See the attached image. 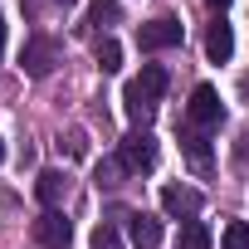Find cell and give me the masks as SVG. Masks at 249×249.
Listing matches in <instances>:
<instances>
[{"mask_svg": "<svg viewBox=\"0 0 249 249\" xmlns=\"http://www.w3.org/2000/svg\"><path fill=\"white\" fill-rule=\"evenodd\" d=\"M59 147H64V152H69V157H83V152H88V137H83V132H78V127H73V132H69V137H64V142H59Z\"/></svg>", "mask_w": 249, "mask_h": 249, "instance_id": "obj_19", "label": "cell"}, {"mask_svg": "<svg viewBox=\"0 0 249 249\" xmlns=\"http://www.w3.org/2000/svg\"><path fill=\"white\" fill-rule=\"evenodd\" d=\"M122 176H127V166H122V157H107V161H98V186H117Z\"/></svg>", "mask_w": 249, "mask_h": 249, "instance_id": "obj_17", "label": "cell"}, {"mask_svg": "<svg viewBox=\"0 0 249 249\" xmlns=\"http://www.w3.org/2000/svg\"><path fill=\"white\" fill-rule=\"evenodd\" d=\"M49 69H54V44L49 39H30L25 44V73L30 78H44Z\"/></svg>", "mask_w": 249, "mask_h": 249, "instance_id": "obj_9", "label": "cell"}, {"mask_svg": "<svg viewBox=\"0 0 249 249\" xmlns=\"http://www.w3.org/2000/svg\"><path fill=\"white\" fill-rule=\"evenodd\" d=\"M98 69H103V73H117V69H122V44H117V39H103V44H98Z\"/></svg>", "mask_w": 249, "mask_h": 249, "instance_id": "obj_16", "label": "cell"}, {"mask_svg": "<svg viewBox=\"0 0 249 249\" xmlns=\"http://www.w3.org/2000/svg\"><path fill=\"white\" fill-rule=\"evenodd\" d=\"M117 157H122L127 171H152V166H157V137H152L147 127H142V132H127L122 147H117Z\"/></svg>", "mask_w": 249, "mask_h": 249, "instance_id": "obj_1", "label": "cell"}, {"mask_svg": "<svg viewBox=\"0 0 249 249\" xmlns=\"http://www.w3.org/2000/svg\"><path fill=\"white\" fill-rule=\"evenodd\" d=\"M181 20H152V25H142L137 30V44L147 49V54H157V49H171V44H181Z\"/></svg>", "mask_w": 249, "mask_h": 249, "instance_id": "obj_4", "label": "cell"}, {"mask_svg": "<svg viewBox=\"0 0 249 249\" xmlns=\"http://www.w3.org/2000/svg\"><path fill=\"white\" fill-rule=\"evenodd\" d=\"M205 5H210V10H230V0H205Z\"/></svg>", "mask_w": 249, "mask_h": 249, "instance_id": "obj_20", "label": "cell"}, {"mask_svg": "<svg viewBox=\"0 0 249 249\" xmlns=\"http://www.w3.org/2000/svg\"><path fill=\"white\" fill-rule=\"evenodd\" d=\"M181 152H186V161H191L196 171L210 166V142H205V132H181Z\"/></svg>", "mask_w": 249, "mask_h": 249, "instance_id": "obj_11", "label": "cell"}, {"mask_svg": "<svg viewBox=\"0 0 249 249\" xmlns=\"http://www.w3.org/2000/svg\"><path fill=\"white\" fill-rule=\"evenodd\" d=\"M0 161H5V142H0Z\"/></svg>", "mask_w": 249, "mask_h": 249, "instance_id": "obj_22", "label": "cell"}, {"mask_svg": "<svg viewBox=\"0 0 249 249\" xmlns=\"http://www.w3.org/2000/svg\"><path fill=\"white\" fill-rule=\"evenodd\" d=\"M59 5H73V0H59Z\"/></svg>", "mask_w": 249, "mask_h": 249, "instance_id": "obj_23", "label": "cell"}, {"mask_svg": "<svg viewBox=\"0 0 249 249\" xmlns=\"http://www.w3.org/2000/svg\"><path fill=\"white\" fill-rule=\"evenodd\" d=\"M0 59H5V20H0Z\"/></svg>", "mask_w": 249, "mask_h": 249, "instance_id": "obj_21", "label": "cell"}, {"mask_svg": "<svg viewBox=\"0 0 249 249\" xmlns=\"http://www.w3.org/2000/svg\"><path fill=\"white\" fill-rule=\"evenodd\" d=\"M137 88H142L152 103H161V93H166V69H161V64H142V78H137Z\"/></svg>", "mask_w": 249, "mask_h": 249, "instance_id": "obj_13", "label": "cell"}, {"mask_svg": "<svg viewBox=\"0 0 249 249\" xmlns=\"http://www.w3.org/2000/svg\"><path fill=\"white\" fill-rule=\"evenodd\" d=\"M127 234H132L137 249H157L161 244V220L147 215V210H137V215H127Z\"/></svg>", "mask_w": 249, "mask_h": 249, "instance_id": "obj_6", "label": "cell"}, {"mask_svg": "<svg viewBox=\"0 0 249 249\" xmlns=\"http://www.w3.org/2000/svg\"><path fill=\"white\" fill-rule=\"evenodd\" d=\"M210 244H215V234H210V225H200V220H186L181 234H176V249H210Z\"/></svg>", "mask_w": 249, "mask_h": 249, "instance_id": "obj_12", "label": "cell"}, {"mask_svg": "<svg viewBox=\"0 0 249 249\" xmlns=\"http://www.w3.org/2000/svg\"><path fill=\"white\" fill-rule=\"evenodd\" d=\"M191 122H196V127H215V122L225 117V103H220V93L210 88V83H200L196 93H191Z\"/></svg>", "mask_w": 249, "mask_h": 249, "instance_id": "obj_3", "label": "cell"}, {"mask_svg": "<svg viewBox=\"0 0 249 249\" xmlns=\"http://www.w3.org/2000/svg\"><path fill=\"white\" fill-rule=\"evenodd\" d=\"M161 210L176 215V220H196V210H200V191H191V186H166V191H161Z\"/></svg>", "mask_w": 249, "mask_h": 249, "instance_id": "obj_5", "label": "cell"}, {"mask_svg": "<svg viewBox=\"0 0 249 249\" xmlns=\"http://www.w3.org/2000/svg\"><path fill=\"white\" fill-rule=\"evenodd\" d=\"M93 249H122V239H117V230H112V220H103V225L93 230Z\"/></svg>", "mask_w": 249, "mask_h": 249, "instance_id": "obj_18", "label": "cell"}, {"mask_svg": "<svg viewBox=\"0 0 249 249\" xmlns=\"http://www.w3.org/2000/svg\"><path fill=\"white\" fill-rule=\"evenodd\" d=\"M35 239H39V249H69L73 225L64 220V210H39V220H35Z\"/></svg>", "mask_w": 249, "mask_h": 249, "instance_id": "obj_2", "label": "cell"}, {"mask_svg": "<svg viewBox=\"0 0 249 249\" xmlns=\"http://www.w3.org/2000/svg\"><path fill=\"white\" fill-rule=\"evenodd\" d=\"M122 107H127V117H132V122H142V127L152 122V112H157V103H152V98L137 88V78H132L127 88H122Z\"/></svg>", "mask_w": 249, "mask_h": 249, "instance_id": "obj_10", "label": "cell"}, {"mask_svg": "<svg viewBox=\"0 0 249 249\" xmlns=\"http://www.w3.org/2000/svg\"><path fill=\"white\" fill-rule=\"evenodd\" d=\"M205 54H210L215 64H225V59L234 54V30L225 25V15H220V20H215V25L205 30Z\"/></svg>", "mask_w": 249, "mask_h": 249, "instance_id": "obj_8", "label": "cell"}, {"mask_svg": "<svg viewBox=\"0 0 249 249\" xmlns=\"http://www.w3.org/2000/svg\"><path fill=\"white\" fill-rule=\"evenodd\" d=\"M35 196L44 200V210H59V200L69 196V176L64 171H39L35 176Z\"/></svg>", "mask_w": 249, "mask_h": 249, "instance_id": "obj_7", "label": "cell"}, {"mask_svg": "<svg viewBox=\"0 0 249 249\" xmlns=\"http://www.w3.org/2000/svg\"><path fill=\"white\" fill-rule=\"evenodd\" d=\"M122 20V10H117V0H93V5H88V25H117Z\"/></svg>", "mask_w": 249, "mask_h": 249, "instance_id": "obj_14", "label": "cell"}, {"mask_svg": "<svg viewBox=\"0 0 249 249\" xmlns=\"http://www.w3.org/2000/svg\"><path fill=\"white\" fill-rule=\"evenodd\" d=\"M220 249H249V220H230L220 234Z\"/></svg>", "mask_w": 249, "mask_h": 249, "instance_id": "obj_15", "label": "cell"}]
</instances>
